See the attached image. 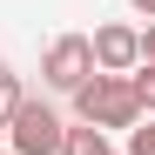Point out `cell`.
I'll return each mask as SVG.
<instances>
[{"label":"cell","mask_w":155,"mask_h":155,"mask_svg":"<svg viewBox=\"0 0 155 155\" xmlns=\"http://www.w3.org/2000/svg\"><path fill=\"white\" fill-rule=\"evenodd\" d=\"M74 115H81L88 128H101V135H108V128H135V121H142L128 74H101V68L74 88Z\"/></svg>","instance_id":"1"},{"label":"cell","mask_w":155,"mask_h":155,"mask_svg":"<svg viewBox=\"0 0 155 155\" xmlns=\"http://www.w3.org/2000/svg\"><path fill=\"white\" fill-rule=\"evenodd\" d=\"M61 128H68V121L47 108V101H34V94H27L0 135H7V148H14V155H61Z\"/></svg>","instance_id":"2"},{"label":"cell","mask_w":155,"mask_h":155,"mask_svg":"<svg viewBox=\"0 0 155 155\" xmlns=\"http://www.w3.org/2000/svg\"><path fill=\"white\" fill-rule=\"evenodd\" d=\"M94 74V47H88V34H61L54 47H47V61H41V81L54 88V94H74Z\"/></svg>","instance_id":"3"},{"label":"cell","mask_w":155,"mask_h":155,"mask_svg":"<svg viewBox=\"0 0 155 155\" xmlns=\"http://www.w3.org/2000/svg\"><path fill=\"white\" fill-rule=\"evenodd\" d=\"M88 47H94V68H101V74H128V68L142 61V41H135V27H128V20L94 27V34H88Z\"/></svg>","instance_id":"4"},{"label":"cell","mask_w":155,"mask_h":155,"mask_svg":"<svg viewBox=\"0 0 155 155\" xmlns=\"http://www.w3.org/2000/svg\"><path fill=\"white\" fill-rule=\"evenodd\" d=\"M101 148H108V135H101V128H61V155H101Z\"/></svg>","instance_id":"5"},{"label":"cell","mask_w":155,"mask_h":155,"mask_svg":"<svg viewBox=\"0 0 155 155\" xmlns=\"http://www.w3.org/2000/svg\"><path fill=\"white\" fill-rule=\"evenodd\" d=\"M128 88H135V108L155 115V61H135V68H128Z\"/></svg>","instance_id":"6"},{"label":"cell","mask_w":155,"mask_h":155,"mask_svg":"<svg viewBox=\"0 0 155 155\" xmlns=\"http://www.w3.org/2000/svg\"><path fill=\"white\" fill-rule=\"evenodd\" d=\"M20 101H27V88H20V74H7V68H0V128L14 121V108H20Z\"/></svg>","instance_id":"7"},{"label":"cell","mask_w":155,"mask_h":155,"mask_svg":"<svg viewBox=\"0 0 155 155\" xmlns=\"http://www.w3.org/2000/svg\"><path fill=\"white\" fill-rule=\"evenodd\" d=\"M128 155H155V121H148V128H142V121L128 128Z\"/></svg>","instance_id":"8"},{"label":"cell","mask_w":155,"mask_h":155,"mask_svg":"<svg viewBox=\"0 0 155 155\" xmlns=\"http://www.w3.org/2000/svg\"><path fill=\"white\" fill-rule=\"evenodd\" d=\"M135 41H142V61H155V20H148V27H135Z\"/></svg>","instance_id":"9"},{"label":"cell","mask_w":155,"mask_h":155,"mask_svg":"<svg viewBox=\"0 0 155 155\" xmlns=\"http://www.w3.org/2000/svg\"><path fill=\"white\" fill-rule=\"evenodd\" d=\"M128 7H135V14H142V20H155V0H128Z\"/></svg>","instance_id":"10"},{"label":"cell","mask_w":155,"mask_h":155,"mask_svg":"<svg viewBox=\"0 0 155 155\" xmlns=\"http://www.w3.org/2000/svg\"><path fill=\"white\" fill-rule=\"evenodd\" d=\"M0 155H7V135H0Z\"/></svg>","instance_id":"11"},{"label":"cell","mask_w":155,"mask_h":155,"mask_svg":"<svg viewBox=\"0 0 155 155\" xmlns=\"http://www.w3.org/2000/svg\"><path fill=\"white\" fill-rule=\"evenodd\" d=\"M101 155H115V148H101Z\"/></svg>","instance_id":"12"},{"label":"cell","mask_w":155,"mask_h":155,"mask_svg":"<svg viewBox=\"0 0 155 155\" xmlns=\"http://www.w3.org/2000/svg\"><path fill=\"white\" fill-rule=\"evenodd\" d=\"M0 68H7V61H0Z\"/></svg>","instance_id":"13"}]
</instances>
